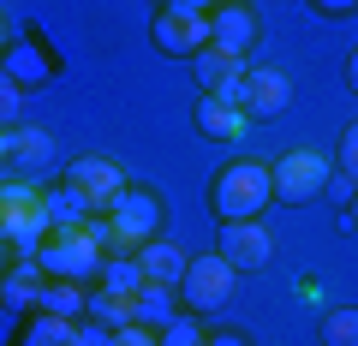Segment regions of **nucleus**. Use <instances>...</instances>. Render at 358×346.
<instances>
[{
	"label": "nucleus",
	"instance_id": "obj_1",
	"mask_svg": "<svg viewBox=\"0 0 358 346\" xmlns=\"http://www.w3.org/2000/svg\"><path fill=\"white\" fill-rule=\"evenodd\" d=\"M90 227H96L102 251L131 257L138 245H150V239H155V227H162V197H155L150 185H126V192L114 197V209H108V215H96Z\"/></svg>",
	"mask_w": 358,
	"mask_h": 346
},
{
	"label": "nucleus",
	"instance_id": "obj_2",
	"mask_svg": "<svg viewBox=\"0 0 358 346\" xmlns=\"http://www.w3.org/2000/svg\"><path fill=\"white\" fill-rule=\"evenodd\" d=\"M275 203V180H268V161H227L209 180V209L215 221H257L263 209Z\"/></svg>",
	"mask_w": 358,
	"mask_h": 346
},
{
	"label": "nucleus",
	"instance_id": "obj_3",
	"mask_svg": "<svg viewBox=\"0 0 358 346\" xmlns=\"http://www.w3.org/2000/svg\"><path fill=\"white\" fill-rule=\"evenodd\" d=\"M102 239H96V227H48V239L36 245V263L42 275H54V281H78L90 287L96 275H102Z\"/></svg>",
	"mask_w": 358,
	"mask_h": 346
},
{
	"label": "nucleus",
	"instance_id": "obj_4",
	"mask_svg": "<svg viewBox=\"0 0 358 346\" xmlns=\"http://www.w3.org/2000/svg\"><path fill=\"white\" fill-rule=\"evenodd\" d=\"M268 180H275V203L305 209V203H317V197L329 192L334 167H329L322 150H287L281 161H268Z\"/></svg>",
	"mask_w": 358,
	"mask_h": 346
},
{
	"label": "nucleus",
	"instance_id": "obj_5",
	"mask_svg": "<svg viewBox=\"0 0 358 346\" xmlns=\"http://www.w3.org/2000/svg\"><path fill=\"white\" fill-rule=\"evenodd\" d=\"M233 281H239V269H233L221 251L192 257V263H185V275H179V305L192 310V317H215V310H227Z\"/></svg>",
	"mask_w": 358,
	"mask_h": 346
},
{
	"label": "nucleus",
	"instance_id": "obj_6",
	"mask_svg": "<svg viewBox=\"0 0 358 346\" xmlns=\"http://www.w3.org/2000/svg\"><path fill=\"white\" fill-rule=\"evenodd\" d=\"M66 185L90 203V215H108V209H114V197L126 192L131 180H126V167H120L114 155H78V161L66 167Z\"/></svg>",
	"mask_w": 358,
	"mask_h": 346
},
{
	"label": "nucleus",
	"instance_id": "obj_7",
	"mask_svg": "<svg viewBox=\"0 0 358 346\" xmlns=\"http://www.w3.org/2000/svg\"><path fill=\"white\" fill-rule=\"evenodd\" d=\"M287 102H293L287 66H245V84H239L245 120H275V114H287Z\"/></svg>",
	"mask_w": 358,
	"mask_h": 346
},
{
	"label": "nucleus",
	"instance_id": "obj_8",
	"mask_svg": "<svg viewBox=\"0 0 358 346\" xmlns=\"http://www.w3.org/2000/svg\"><path fill=\"white\" fill-rule=\"evenodd\" d=\"M221 257H227L233 269H268L275 263V233L263 227V221H221Z\"/></svg>",
	"mask_w": 358,
	"mask_h": 346
},
{
	"label": "nucleus",
	"instance_id": "obj_9",
	"mask_svg": "<svg viewBox=\"0 0 358 346\" xmlns=\"http://www.w3.org/2000/svg\"><path fill=\"white\" fill-rule=\"evenodd\" d=\"M150 42H155V54H167V60H197V54L209 48V18H192V13H155Z\"/></svg>",
	"mask_w": 358,
	"mask_h": 346
},
{
	"label": "nucleus",
	"instance_id": "obj_10",
	"mask_svg": "<svg viewBox=\"0 0 358 346\" xmlns=\"http://www.w3.org/2000/svg\"><path fill=\"white\" fill-rule=\"evenodd\" d=\"M54 167V138L42 126H13L6 131V173L13 180H42Z\"/></svg>",
	"mask_w": 358,
	"mask_h": 346
},
{
	"label": "nucleus",
	"instance_id": "obj_11",
	"mask_svg": "<svg viewBox=\"0 0 358 346\" xmlns=\"http://www.w3.org/2000/svg\"><path fill=\"white\" fill-rule=\"evenodd\" d=\"M209 48L239 54V60L257 48V13H251V0H227V6L209 13Z\"/></svg>",
	"mask_w": 358,
	"mask_h": 346
},
{
	"label": "nucleus",
	"instance_id": "obj_12",
	"mask_svg": "<svg viewBox=\"0 0 358 346\" xmlns=\"http://www.w3.org/2000/svg\"><path fill=\"white\" fill-rule=\"evenodd\" d=\"M197 84H203V96H221V102H239V84H245V60L239 54H221V48H203L192 60Z\"/></svg>",
	"mask_w": 358,
	"mask_h": 346
},
{
	"label": "nucleus",
	"instance_id": "obj_13",
	"mask_svg": "<svg viewBox=\"0 0 358 346\" xmlns=\"http://www.w3.org/2000/svg\"><path fill=\"white\" fill-rule=\"evenodd\" d=\"M197 131H203L209 143H239L245 131H251V120H245L239 102H221V96H197Z\"/></svg>",
	"mask_w": 358,
	"mask_h": 346
},
{
	"label": "nucleus",
	"instance_id": "obj_14",
	"mask_svg": "<svg viewBox=\"0 0 358 346\" xmlns=\"http://www.w3.org/2000/svg\"><path fill=\"white\" fill-rule=\"evenodd\" d=\"M0 72L13 78L18 90H42V84H48V72H54V66H48V54H42L36 42H30V36H13V48L0 54Z\"/></svg>",
	"mask_w": 358,
	"mask_h": 346
},
{
	"label": "nucleus",
	"instance_id": "obj_15",
	"mask_svg": "<svg viewBox=\"0 0 358 346\" xmlns=\"http://www.w3.org/2000/svg\"><path fill=\"white\" fill-rule=\"evenodd\" d=\"M42 263L36 257H18L13 269L0 275V310H36V293H42Z\"/></svg>",
	"mask_w": 358,
	"mask_h": 346
},
{
	"label": "nucleus",
	"instance_id": "obj_16",
	"mask_svg": "<svg viewBox=\"0 0 358 346\" xmlns=\"http://www.w3.org/2000/svg\"><path fill=\"white\" fill-rule=\"evenodd\" d=\"M138 269H143V281H155V287H173L179 293V275H185V263L192 257L179 251V245H167V239H150V245H138Z\"/></svg>",
	"mask_w": 358,
	"mask_h": 346
},
{
	"label": "nucleus",
	"instance_id": "obj_17",
	"mask_svg": "<svg viewBox=\"0 0 358 346\" xmlns=\"http://www.w3.org/2000/svg\"><path fill=\"white\" fill-rule=\"evenodd\" d=\"M173 317H179V293H173V287L143 281L138 293H131V322H143V329H155V334H162Z\"/></svg>",
	"mask_w": 358,
	"mask_h": 346
},
{
	"label": "nucleus",
	"instance_id": "obj_18",
	"mask_svg": "<svg viewBox=\"0 0 358 346\" xmlns=\"http://www.w3.org/2000/svg\"><path fill=\"white\" fill-rule=\"evenodd\" d=\"M42 209H48V227H90V221H96V215H90V203L66 180L60 185H42Z\"/></svg>",
	"mask_w": 358,
	"mask_h": 346
},
{
	"label": "nucleus",
	"instance_id": "obj_19",
	"mask_svg": "<svg viewBox=\"0 0 358 346\" xmlns=\"http://www.w3.org/2000/svg\"><path fill=\"white\" fill-rule=\"evenodd\" d=\"M66 340H72V322L48 317V310H30L18 322V334H13V346H66Z\"/></svg>",
	"mask_w": 358,
	"mask_h": 346
},
{
	"label": "nucleus",
	"instance_id": "obj_20",
	"mask_svg": "<svg viewBox=\"0 0 358 346\" xmlns=\"http://www.w3.org/2000/svg\"><path fill=\"white\" fill-rule=\"evenodd\" d=\"M84 293L90 287H78V281H42V293H36V310H48V317H66V322H78L84 317Z\"/></svg>",
	"mask_w": 358,
	"mask_h": 346
},
{
	"label": "nucleus",
	"instance_id": "obj_21",
	"mask_svg": "<svg viewBox=\"0 0 358 346\" xmlns=\"http://www.w3.org/2000/svg\"><path fill=\"white\" fill-rule=\"evenodd\" d=\"M96 287H102V293H120V298H131L143 287V269H138V257H102V275H96Z\"/></svg>",
	"mask_w": 358,
	"mask_h": 346
},
{
	"label": "nucleus",
	"instance_id": "obj_22",
	"mask_svg": "<svg viewBox=\"0 0 358 346\" xmlns=\"http://www.w3.org/2000/svg\"><path fill=\"white\" fill-rule=\"evenodd\" d=\"M84 317H90V322H102V329H126V322H131V298L90 287V293H84Z\"/></svg>",
	"mask_w": 358,
	"mask_h": 346
},
{
	"label": "nucleus",
	"instance_id": "obj_23",
	"mask_svg": "<svg viewBox=\"0 0 358 346\" xmlns=\"http://www.w3.org/2000/svg\"><path fill=\"white\" fill-rule=\"evenodd\" d=\"M317 340H322V346H358V305H334V310H322Z\"/></svg>",
	"mask_w": 358,
	"mask_h": 346
},
{
	"label": "nucleus",
	"instance_id": "obj_24",
	"mask_svg": "<svg viewBox=\"0 0 358 346\" xmlns=\"http://www.w3.org/2000/svg\"><path fill=\"white\" fill-rule=\"evenodd\" d=\"M13 126H24V90L0 72V131H13Z\"/></svg>",
	"mask_w": 358,
	"mask_h": 346
},
{
	"label": "nucleus",
	"instance_id": "obj_25",
	"mask_svg": "<svg viewBox=\"0 0 358 346\" xmlns=\"http://www.w3.org/2000/svg\"><path fill=\"white\" fill-rule=\"evenodd\" d=\"M203 340H209V334L197 329V317H173L162 329V346H203Z\"/></svg>",
	"mask_w": 358,
	"mask_h": 346
},
{
	"label": "nucleus",
	"instance_id": "obj_26",
	"mask_svg": "<svg viewBox=\"0 0 358 346\" xmlns=\"http://www.w3.org/2000/svg\"><path fill=\"white\" fill-rule=\"evenodd\" d=\"M66 346H114V329H102V322L78 317V322H72V340H66Z\"/></svg>",
	"mask_w": 358,
	"mask_h": 346
},
{
	"label": "nucleus",
	"instance_id": "obj_27",
	"mask_svg": "<svg viewBox=\"0 0 358 346\" xmlns=\"http://www.w3.org/2000/svg\"><path fill=\"white\" fill-rule=\"evenodd\" d=\"M114 346H162V334L143 322H126V329H114Z\"/></svg>",
	"mask_w": 358,
	"mask_h": 346
},
{
	"label": "nucleus",
	"instance_id": "obj_28",
	"mask_svg": "<svg viewBox=\"0 0 358 346\" xmlns=\"http://www.w3.org/2000/svg\"><path fill=\"white\" fill-rule=\"evenodd\" d=\"M341 173H352V185H358V120L341 131Z\"/></svg>",
	"mask_w": 358,
	"mask_h": 346
},
{
	"label": "nucleus",
	"instance_id": "obj_29",
	"mask_svg": "<svg viewBox=\"0 0 358 346\" xmlns=\"http://www.w3.org/2000/svg\"><path fill=\"white\" fill-rule=\"evenodd\" d=\"M305 6H310L317 18H352V13H358V0H305Z\"/></svg>",
	"mask_w": 358,
	"mask_h": 346
},
{
	"label": "nucleus",
	"instance_id": "obj_30",
	"mask_svg": "<svg viewBox=\"0 0 358 346\" xmlns=\"http://www.w3.org/2000/svg\"><path fill=\"white\" fill-rule=\"evenodd\" d=\"M155 13H192V18H209V13H215V0H162Z\"/></svg>",
	"mask_w": 358,
	"mask_h": 346
},
{
	"label": "nucleus",
	"instance_id": "obj_31",
	"mask_svg": "<svg viewBox=\"0 0 358 346\" xmlns=\"http://www.w3.org/2000/svg\"><path fill=\"white\" fill-rule=\"evenodd\" d=\"M203 346H251V340H245V334L239 329H221V334H209V340Z\"/></svg>",
	"mask_w": 358,
	"mask_h": 346
},
{
	"label": "nucleus",
	"instance_id": "obj_32",
	"mask_svg": "<svg viewBox=\"0 0 358 346\" xmlns=\"http://www.w3.org/2000/svg\"><path fill=\"white\" fill-rule=\"evenodd\" d=\"M346 90L358 96V48H352V60H346Z\"/></svg>",
	"mask_w": 358,
	"mask_h": 346
},
{
	"label": "nucleus",
	"instance_id": "obj_33",
	"mask_svg": "<svg viewBox=\"0 0 358 346\" xmlns=\"http://www.w3.org/2000/svg\"><path fill=\"white\" fill-rule=\"evenodd\" d=\"M346 227L358 233V185H352V197H346Z\"/></svg>",
	"mask_w": 358,
	"mask_h": 346
},
{
	"label": "nucleus",
	"instance_id": "obj_34",
	"mask_svg": "<svg viewBox=\"0 0 358 346\" xmlns=\"http://www.w3.org/2000/svg\"><path fill=\"white\" fill-rule=\"evenodd\" d=\"M13 263H18V257H13V245H6V239H0V275H6V269H13Z\"/></svg>",
	"mask_w": 358,
	"mask_h": 346
},
{
	"label": "nucleus",
	"instance_id": "obj_35",
	"mask_svg": "<svg viewBox=\"0 0 358 346\" xmlns=\"http://www.w3.org/2000/svg\"><path fill=\"white\" fill-rule=\"evenodd\" d=\"M13 48V24H6V18H0V54Z\"/></svg>",
	"mask_w": 358,
	"mask_h": 346
},
{
	"label": "nucleus",
	"instance_id": "obj_36",
	"mask_svg": "<svg viewBox=\"0 0 358 346\" xmlns=\"http://www.w3.org/2000/svg\"><path fill=\"white\" fill-rule=\"evenodd\" d=\"M0 173H6V131H0Z\"/></svg>",
	"mask_w": 358,
	"mask_h": 346
},
{
	"label": "nucleus",
	"instance_id": "obj_37",
	"mask_svg": "<svg viewBox=\"0 0 358 346\" xmlns=\"http://www.w3.org/2000/svg\"><path fill=\"white\" fill-rule=\"evenodd\" d=\"M215 6H227V0H215Z\"/></svg>",
	"mask_w": 358,
	"mask_h": 346
}]
</instances>
